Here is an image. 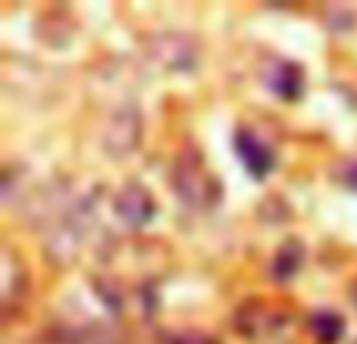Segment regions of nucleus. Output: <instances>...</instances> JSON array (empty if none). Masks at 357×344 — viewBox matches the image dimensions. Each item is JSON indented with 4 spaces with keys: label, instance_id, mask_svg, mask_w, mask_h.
<instances>
[{
    "label": "nucleus",
    "instance_id": "2",
    "mask_svg": "<svg viewBox=\"0 0 357 344\" xmlns=\"http://www.w3.org/2000/svg\"><path fill=\"white\" fill-rule=\"evenodd\" d=\"M116 213L123 216L129 226H144V222L154 219L157 207H154V197L142 188V185H126L116 197Z\"/></svg>",
    "mask_w": 357,
    "mask_h": 344
},
{
    "label": "nucleus",
    "instance_id": "3",
    "mask_svg": "<svg viewBox=\"0 0 357 344\" xmlns=\"http://www.w3.org/2000/svg\"><path fill=\"white\" fill-rule=\"evenodd\" d=\"M235 150H238L241 163H245V169L251 172L254 178H266L270 175V169H273V163H276L273 160V154H270V148H266V144L248 129L235 135Z\"/></svg>",
    "mask_w": 357,
    "mask_h": 344
},
{
    "label": "nucleus",
    "instance_id": "5",
    "mask_svg": "<svg viewBox=\"0 0 357 344\" xmlns=\"http://www.w3.org/2000/svg\"><path fill=\"white\" fill-rule=\"evenodd\" d=\"M354 297H357V291H354Z\"/></svg>",
    "mask_w": 357,
    "mask_h": 344
},
{
    "label": "nucleus",
    "instance_id": "1",
    "mask_svg": "<svg viewBox=\"0 0 357 344\" xmlns=\"http://www.w3.org/2000/svg\"><path fill=\"white\" fill-rule=\"evenodd\" d=\"M173 188L182 194V201H188L191 207H201V203H207L213 194H207L204 188L216 191L213 178L207 175V169H204V163H197L195 157H182L178 160V166L173 169Z\"/></svg>",
    "mask_w": 357,
    "mask_h": 344
},
{
    "label": "nucleus",
    "instance_id": "4",
    "mask_svg": "<svg viewBox=\"0 0 357 344\" xmlns=\"http://www.w3.org/2000/svg\"><path fill=\"white\" fill-rule=\"evenodd\" d=\"M310 332H314V338L320 344H335L345 335V322H342V316L333 313V310H320V313H314V320H310Z\"/></svg>",
    "mask_w": 357,
    "mask_h": 344
}]
</instances>
